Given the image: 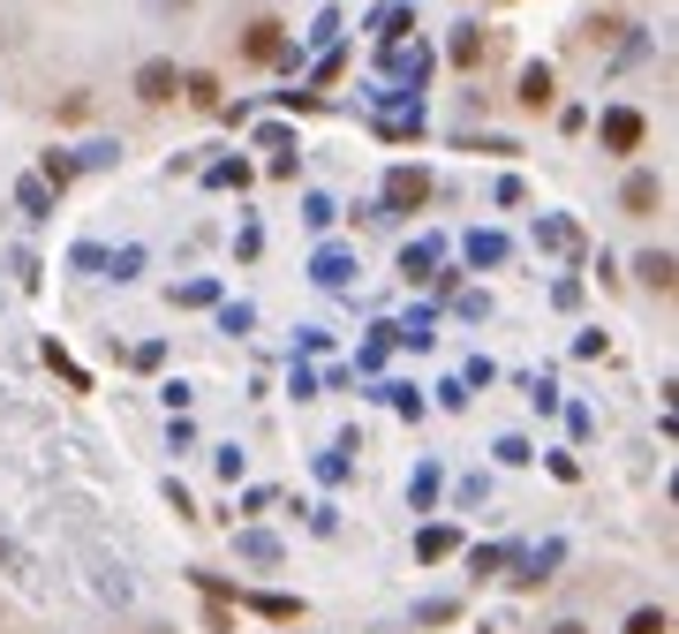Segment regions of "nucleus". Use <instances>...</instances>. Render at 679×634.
<instances>
[{
	"instance_id": "1",
	"label": "nucleus",
	"mask_w": 679,
	"mask_h": 634,
	"mask_svg": "<svg viewBox=\"0 0 679 634\" xmlns=\"http://www.w3.org/2000/svg\"><path fill=\"white\" fill-rule=\"evenodd\" d=\"M174 91H181L174 61H144V69H136V98H144V106H167Z\"/></svg>"
},
{
	"instance_id": "2",
	"label": "nucleus",
	"mask_w": 679,
	"mask_h": 634,
	"mask_svg": "<svg viewBox=\"0 0 679 634\" xmlns=\"http://www.w3.org/2000/svg\"><path fill=\"white\" fill-rule=\"evenodd\" d=\"M604 152H641V114L635 106H612V114H604Z\"/></svg>"
},
{
	"instance_id": "3",
	"label": "nucleus",
	"mask_w": 679,
	"mask_h": 634,
	"mask_svg": "<svg viewBox=\"0 0 679 634\" xmlns=\"http://www.w3.org/2000/svg\"><path fill=\"white\" fill-rule=\"evenodd\" d=\"M242 53H250V61H280V23H272V15H257L250 39H242Z\"/></svg>"
},
{
	"instance_id": "4",
	"label": "nucleus",
	"mask_w": 679,
	"mask_h": 634,
	"mask_svg": "<svg viewBox=\"0 0 679 634\" xmlns=\"http://www.w3.org/2000/svg\"><path fill=\"white\" fill-rule=\"evenodd\" d=\"M619 205L635 211V219H641V211H657V205H665V181H657V174H635V181H627V197H619Z\"/></svg>"
},
{
	"instance_id": "5",
	"label": "nucleus",
	"mask_w": 679,
	"mask_h": 634,
	"mask_svg": "<svg viewBox=\"0 0 679 634\" xmlns=\"http://www.w3.org/2000/svg\"><path fill=\"white\" fill-rule=\"evenodd\" d=\"M641 288L672 295V250H649V257H641Z\"/></svg>"
},
{
	"instance_id": "6",
	"label": "nucleus",
	"mask_w": 679,
	"mask_h": 634,
	"mask_svg": "<svg viewBox=\"0 0 679 634\" xmlns=\"http://www.w3.org/2000/svg\"><path fill=\"white\" fill-rule=\"evenodd\" d=\"M521 106H552V69H521Z\"/></svg>"
},
{
	"instance_id": "7",
	"label": "nucleus",
	"mask_w": 679,
	"mask_h": 634,
	"mask_svg": "<svg viewBox=\"0 0 679 634\" xmlns=\"http://www.w3.org/2000/svg\"><path fill=\"white\" fill-rule=\"evenodd\" d=\"M424 197H430L424 174H393V205H424Z\"/></svg>"
},
{
	"instance_id": "8",
	"label": "nucleus",
	"mask_w": 679,
	"mask_h": 634,
	"mask_svg": "<svg viewBox=\"0 0 679 634\" xmlns=\"http://www.w3.org/2000/svg\"><path fill=\"white\" fill-rule=\"evenodd\" d=\"M627 634H672V612H635Z\"/></svg>"
},
{
	"instance_id": "9",
	"label": "nucleus",
	"mask_w": 679,
	"mask_h": 634,
	"mask_svg": "<svg viewBox=\"0 0 679 634\" xmlns=\"http://www.w3.org/2000/svg\"><path fill=\"white\" fill-rule=\"evenodd\" d=\"M552 634H589V627H582V620H558V627Z\"/></svg>"
}]
</instances>
